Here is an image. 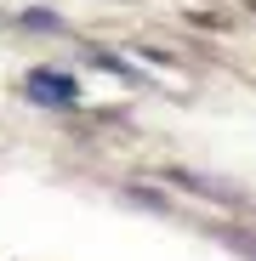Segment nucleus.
<instances>
[{
  "label": "nucleus",
  "instance_id": "obj_1",
  "mask_svg": "<svg viewBox=\"0 0 256 261\" xmlns=\"http://www.w3.org/2000/svg\"><path fill=\"white\" fill-rule=\"evenodd\" d=\"M29 97L46 102V108H68V102H74V80H68V74H52V68H40V74H29Z\"/></svg>",
  "mask_w": 256,
  "mask_h": 261
}]
</instances>
